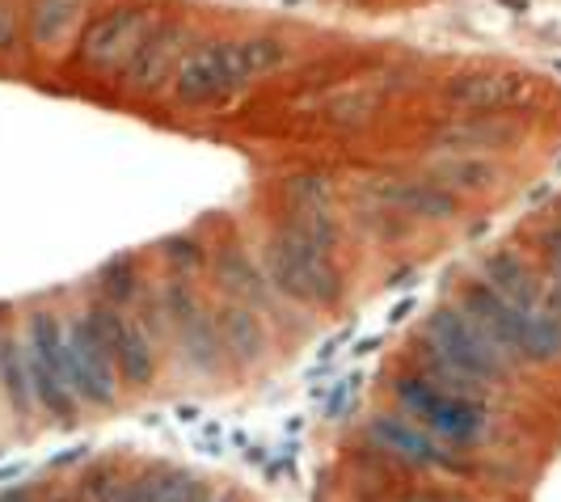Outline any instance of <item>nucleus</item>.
Listing matches in <instances>:
<instances>
[{
    "label": "nucleus",
    "instance_id": "14",
    "mask_svg": "<svg viewBox=\"0 0 561 502\" xmlns=\"http://www.w3.org/2000/svg\"><path fill=\"white\" fill-rule=\"evenodd\" d=\"M448 98L460 111L503 114L528 98V84L519 81V77H506V72H473V77H460V81L451 84Z\"/></svg>",
    "mask_w": 561,
    "mask_h": 502
},
{
    "label": "nucleus",
    "instance_id": "15",
    "mask_svg": "<svg viewBox=\"0 0 561 502\" xmlns=\"http://www.w3.org/2000/svg\"><path fill=\"white\" fill-rule=\"evenodd\" d=\"M511 136H515V127H511L506 118H499V114H478V118H469V123L448 127V132L439 136V148H448L456 157H478L485 148H503Z\"/></svg>",
    "mask_w": 561,
    "mask_h": 502
},
{
    "label": "nucleus",
    "instance_id": "21",
    "mask_svg": "<svg viewBox=\"0 0 561 502\" xmlns=\"http://www.w3.org/2000/svg\"><path fill=\"white\" fill-rule=\"evenodd\" d=\"M182 486V474H148V477H136V481H118V490H114L111 502H165L173 490Z\"/></svg>",
    "mask_w": 561,
    "mask_h": 502
},
{
    "label": "nucleus",
    "instance_id": "6",
    "mask_svg": "<svg viewBox=\"0 0 561 502\" xmlns=\"http://www.w3.org/2000/svg\"><path fill=\"white\" fill-rule=\"evenodd\" d=\"M157 30L152 13L144 4H118V9H106L102 18H93L84 34L77 38V59H81L89 72H127V64L136 59L148 34Z\"/></svg>",
    "mask_w": 561,
    "mask_h": 502
},
{
    "label": "nucleus",
    "instance_id": "10",
    "mask_svg": "<svg viewBox=\"0 0 561 502\" xmlns=\"http://www.w3.org/2000/svg\"><path fill=\"white\" fill-rule=\"evenodd\" d=\"M165 317L178 330V351L186 367H195L203 376L220 372V360H225V338H220V326L211 312H203V305L195 300V292L182 279H173L165 287Z\"/></svg>",
    "mask_w": 561,
    "mask_h": 502
},
{
    "label": "nucleus",
    "instance_id": "26",
    "mask_svg": "<svg viewBox=\"0 0 561 502\" xmlns=\"http://www.w3.org/2000/svg\"><path fill=\"white\" fill-rule=\"evenodd\" d=\"M545 250H549V262H553V283H561V224L549 232V246Z\"/></svg>",
    "mask_w": 561,
    "mask_h": 502
},
{
    "label": "nucleus",
    "instance_id": "17",
    "mask_svg": "<svg viewBox=\"0 0 561 502\" xmlns=\"http://www.w3.org/2000/svg\"><path fill=\"white\" fill-rule=\"evenodd\" d=\"M216 326H220V338H225V351L237 363H253L266 346V334L257 326L250 305H228L216 312Z\"/></svg>",
    "mask_w": 561,
    "mask_h": 502
},
{
    "label": "nucleus",
    "instance_id": "9",
    "mask_svg": "<svg viewBox=\"0 0 561 502\" xmlns=\"http://www.w3.org/2000/svg\"><path fill=\"white\" fill-rule=\"evenodd\" d=\"M84 317H89V326H93L98 334L106 338L114 372H118V385H127V389H148L152 376H157V360H152V342H148L144 321L127 317L123 308H114V305L84 308Z\"/></svg>",
    "mask_w": 561,
    "mask_h": 502
},
{
    "label": "nucleus",
    "instance_id": "2",
    "mask_svg": "<svg viewBox=\"0 0 561 502\" xmlns=\"http://www.w3.org/2000/svg\"><path fill=\"white\" fill-rule=\"evenodd\" d=\"M287 64V43L279 38H228V43H198L182 59L173 93L186 106H211L232 89L257 81Z\"/></svg>",
    "mask_w": 561,
    "mask_h": 502
},
{
    "label": "nucleus",
    "instance_id": "13",
    "mask_svg": "<svg viewBox=\"0 0 561 502\" xmlns=\"http://www.w3.org/2000/svg\"><path fill=\"white\" fill-rule=\"evenodd\" d=\"M84 18V0H34L26 13V43L38 56L56 59L72 47Z\"/></svg>",
    "mask_w": 561,
    "mask_h": 502
},
{
    "label": "nucleus",
    "instance_id": "25",
    "mask_svg": "<svg viewBox=\"0 0 561 502\" xmlns=\"http://www.w3.org/2000/svg\"><path fill=\"white\" fill-rule=\"evenodd\" d=\"M165 253L173 262H191V258H198V246L186 237H173V241H165Z\"/></svg>",
    "mask_w": 561,
    "mask_h": 502
},
{
    "label": "nucleus",
    "instance_id": "16",
    "mask_svg": "<svg viewBox=\"0 0 561 502\" xmlns=\"http://www.w3.org/2000/svg\"><path fill=\"white\" fill-rule=\"evenodd\" d=\"M0 389L9 397L13 414L18 419H30L38 397H34V380H30V363H26V346L13 342V338H0Z\"/></svg>",
    "mask_w": 561,
    "mask_h": 502
},
{
    "label": "nucleus",
    "instance_id": "12",
    "mask_svg": "<svg viewBox=\"0 0 561 502\" xmlns=\"http://www.w3.org/2000/svg\"><path fill=\"white\" fill-rule=\"evenodd\" d=\"M367 195L385 212L414 216V220H451L456 216V195L448 186H439L435 178H380L367 186Z\"/></svg>",
    "mask_w": 561,
    "mask_h": 502
},
{
    "label": "nucleus",
    "instance_id": "20",
    "mask_svg": "<svg viewBox=\"0 0 561 502\" xmlns=\"http://www.w3.org/2000/svg\"><path fill=\"white\" fill-rule=\"evenodd\" d=\"M98 292H102V305L123 308L136 292H140V275H136V262L131 258H118L111 262L102 275H98Z\"/></svg>",
    "mask_w": 561,
    "mask_h": 502
},
{
    "label": "nucleus",
    "instance_id": "11",
    "mask_svg": "<svg viewBox=\"0 0 561 502\" xmlns=\"http://www.w3.org/2000/svg\"><path fill=\"white\" fill-rule=\"evenodd\" d=\"M186 26H157L148 34V43H144L136 59L127 64V72H123V81L127 89H136V93H161L173 77H178V68H182V59L191 56V47H186Z\"/></svg>",
    "mask_w": 561,
    "mask_h": 502
},
{
    "label": "nucleus",
    "instance_id": "8",
    "mask_svg": "<svg viewBox=\"0 0 561 502\" xmlns=\"http://www.w3.org/2000/svg\"><path fill=\"white\" fill-rule=\"evenodd\" d=\"M367 444L376 452H385L389 460L414 469V474H465L469 465L460 460V452L448 447L444 440H435L426 426L414 419H405L401 410H385L367 419Z\"/></svg>",
    "mask_w": 561,
    "mask_h": 502
},
{
    "label": "nucleus",
    "instance_id": "19",
    "mask_svg": "<svg viewBox=\"0 0 561 502\" xmlns=\"http://www.w3.org/2000/svg\"><path fill=\"white\" fill-rule=\"evenodd\" d=\"M216 275H220V283H225L228 292H237L245 305H257V300H262V279H257L253 262L241 250L220 253V258H216Z\"/></svg>",
    "mask_w": 561,
    "mask_h": 502
},
{
    "label": "nucleus",
    "instance_id": "5",
    "mask_svg": "<svg viewBox=\"0 0 561 502\" xmlns=\"http://www.w3.org/2000/svg\"><path fill=\"white\" fill-rule=\"evenodd\" d=\"M26 363L38 410L51 414L56 422H72L81 414V401L68 385L64 372V321L56 312H34L26 326Z\"/></svg>",
    "mask_w": 561,
    "mask_h": 502
},
{
    "label": "nucleus",
    "instance_id": "24",
    "mask_svg": "<svg viewBox=\"0 0 561 502\" xmlns=\"http://www.w3.org/2000/svg\"><path fill=\"white\" fill-rule=\"evenodd\" d=\"M401 502H473V499H465L456 490H414V494H405Z\"/></svg>",
    "mask_w": 561,
    "mask_h": 502
},
{
    "label": "nucleus",
    "instance_id": "22",
    "mask_svg": "<svg viewBox=\"0 0 561 502\" xmlns=\"http://www.w3.org/2000/svg\"><path fill=\"white\" fill-rule=\"evenodd\" d=\"M22 52V13L18 0H0V59Z\"/></svg>",
    "mask_w": 561,
    "mask_h": 502
},
{
    "label": "nucleus",
    "instance_id": "4",
    "mask_svg": "<svg viewBox=\"0 0 561 502\" xmlns=\"http://www.w3.org/2000/svg\"><path fill=\"white\" fill-rule=\"evenodd\" d=\"M266 271L283 296L312 308H334L342 300V271L334 253L305 237L296 224H283L266 246Z\"/></svg>",
    "mask_w": 561,
    "mask_h": 502
},
{
    "label": "nucleus",
    "instance_id": "18",
    "mask_svg": "<svg viewBox=\"0 0 561 502\" xmlns=\"http://www.w3.org/2000/svg\"><path fill=\"white\" fill-rule=\"evenodd\" d=\"M435 182L439 186H448L451 195L460 191H485L490 182H494V166L485 161V157H451V161H444V166L435 169Z\"/></svg>",
    "mask_w": 561,
    "mask_h": 502
},
{
    "label": "nucleus",
    "instance_id": "27",
    "mask_svg": "<svg viewBox=\"0 0 561 502\" xmlns=\"http://www.w3.org/2000/svg\"><path fill=\"white\" fill-rule=\"evenodd\" d=\"M0 502H34L30 490H9V494H0Z\"/></svg>",
    "mask_w": 561,
    "mask_h": 502
},
{
    "label": "nucleus",
    "instance_id": "1",
    "mask_svg": "<svg viewBox=\"0 0 561 502\" xmlns=\"http://www.w3.org/2000/svg\"><path fill=\"white\" fill-rule=\"evenodd\" d=\"M419 372L435 385L485 401V385H506L515 376V351L499 342L465 305H444L426 317L419 338Z\"/></svg>",
    "mask_w": 561,
    "mask_h": 502
},
{
    "label": "nucleus",
    "instance_id": "3",
    "mask_svg": "<svg viewBox=\"0 0 561 502\" xmlns=\"http://www.w3.org/2000/svg\"><path fill=\"white\" fill-rule=\"evenodd\" d=\"M393 392L405 419L426 426L435 440H444L456 452H469V447H478L490 435V410H485V401H473V397H460V392L444 389L426 372L397 376Z\"/></svg>",
    "mask_w": 561,
    "mask_h": 502
},
{
    "label": "nucleus",
    "instance_id": "23",
    "mask_svg": "<svg viewBox=\"0 0 561 502\" xmlns=\"http://www.w3.org/2000/svg\"><path fill=\"white\" fill-rule=\"evenodd\" d=\"M216 494H211V486L207 481H198V477H182V486L169 494L165 502H211Z\"/></svg>",
    "mask_w": 561,
    "mask_h": 502
},
{
    "label": "nucleus",
    "instance_id": "7",
    "mask_svg": "<svg viewBox=\"0 0 561 502\" xmlns=\"http://www.w3.org/2000/svg\"><path fill=\"white\" fill-rule=\"evenodd\" d=\"M64 372L77 401L89 410H111L118 401V372H114L106 338L89 326V317L64 321Z\"/></svg>",
    "mask_w": 561,
    "mask_h": 502
}]
</instances>
